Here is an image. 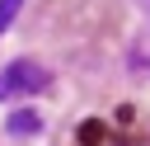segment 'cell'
<instances>
[{"label": "cell", "mask_w": 150, "mask_h": 146, "mask_svg": "<svg viewBox=\"0 0 150 146\" xmlns=\"http://www.w3.org/2000/svg\"><path fill=\"white\" fill-rule=\"evenodd\" d=\"M19 5H23V0H0V33H5L9 24H14V14H19Z\"/></svg>", "instance_id": "obj_3"}, {"label": "cell", "mask_w": 150, "mask_h": 146, "mask_svg": "<svg viewBox=\"0 0 150 146\" xmlns=\"http://www.w3.org/2000/svg\"><path fill=\"white\" fill-rule=\"evenodd\" d=\"M38 89H47V71L33 66V61H14L0 75V99H9V94H38Z\"/></svg>", "instance_id": "obj_1"}, {"label": "cell", "mask_w": 150, "mask_h": 146, "mask_svg": "<svg viewBox=\"0 0 150 146\" xmlns=\"http://www.w3.org/2000/svg\"><path fill=\"white\" fill-rule=\"evenodd\" d=\"M14 137H23V132H38L42 122H38V113H28V108H19V113H9V122H5Z\"/></svg>", "instance_id": "obj_2"}]
</instances>
